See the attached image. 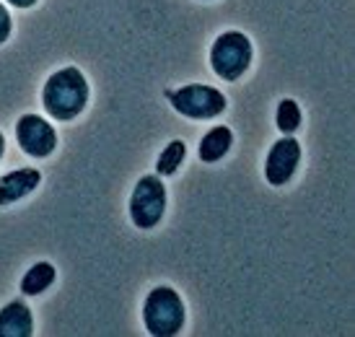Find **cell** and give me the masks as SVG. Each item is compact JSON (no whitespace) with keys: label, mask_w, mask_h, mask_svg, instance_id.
<instances>
[{"label":"cell","mask_w":355,"mask_h":337,"mask_svg":"<svg viewBox=\"0 0 355 337\" xmlns=\"http://www.w3.org/2000/svg\"><path fill=\"white\" fill-rule=\"evenodd\" d=\"M89 104V80L78 68L52 73L42 89V107L58 122H73Z\"/></svg>","instance_id":"obj_1"},{"label":"cell","mask_w":355,"mask_h":337,"mask_svg":"<svg viewBox=\"0 0 355 337\" xmlns=\"http://www.w3.org/2000/svg\"><path fill=\"white\" fill-rule=\"evenodd\" d=\"M143 325L153 337H174L184 327V304L174 288H153L143 304Z\"/></svg>","instance_id":"obj_2"},{"label":"cell","mask_w":355,"mask_h":337,"mask_svg":"<svg viewBox=\"0 0 355 337\" xmlns=\"http://www.w3.org/2000/svg\"><path fill=\"white\" fill-rule=\"evenodd\" d=\"M252 42L241 31H226L220 34L210 47V68L218 78L234 83L247 73L252 62Z\"/></svg>","instance_id":"obj_3"},{"label":"cell","mask_w":355,"mask_h":337,"mask_svg":"<svg viewBox=\"0 0 355 337\" xmlns=\"http://www.w3.org/2000/svg\"><path fill=\"white\" fill-rule=\"evenodd\" d=\"M164 210H166V187H164V182L156 174H146L132 189L130 218L138 228L148 231L164 218Z\"/></svg>","instance_id":"obj_4"},{"label":"cell","mask_w":355,"mask_h":337,"mask_svg":"<svg viewBox=\"0 0 355 337\" xmlns=\"http://www.w3.org/2000/svg\"><path fill=\"white\" fill-rule=\"evenodd\" d=\"M171 107L189 119H213L226 110V96L205 83H189L171 96Z\"/></svg>","instance_id":"obj_5"},{"label":"cell","mask_w":355,"mask_h":337,"mask_svg":"<svg viewBox=\"0 0 355 337\" xmlns=\"http://www.w3.org/2000/svg\"><path fill=\"white\" fill-rule=\"evenodd\" d=\"M16 140L21 150L31 159H47L52 150L58 148V132L40 114H24L16 122Z\"/></svg>","instance_id":"obj_6"},{"label":"cell","mask_w":355,"mask_h":337,"mask_svg":"<svg viewBox=\"0 0 355 337\" xmlns=\"http://www.w3.org/2000/svg\"><path fill=\"white\" fill-rule=\"evenodd\" d=\"M298 164H301V143L296 138H280L270 148L265 161V179L272 184V187H280V184H288L291 179L296 177Z\"/></svg>","instance_id":"obj_7"},{"label":"cell","mask_w":355,"mask_h":337,"mask_svg":"<svg viewBox=\"0 0 355 337\" xmlns=\"http://www.w3.org/2000/svg\"><path fill=\"white\" fill-rule=\"evenodd\" d=\"M42 182V174L40 168H16V171H10L6 177H0V208H6V205H13V202H19L24 200L26 195H31L34 189L40 187Z\"/></svg>","instance_id":"obj_8"},{"label":"cell","mask_w":355,"mask_h":337,"mask_svg":"<svg viewBox=\"0 0 355 337\" xmlns=\"http://www.w3.org/2000/svg\"><path fill=\"white\" fill-rule=\"evenodd\" d=\"M34 317L24 301H10L0 309V337H31Z\"/></svg>","instance_id":"obj_9"},{"label":"cell","mask_w":355,"mask_h":337,"mask_svg":"<svg viewBox=\"0 0 355 337\" xmlns=\"http://www.w3.org/2000/svg\"><path fill=\"white\" fill-rule=\"evenodd\" d=\"M231 143H234V132L226 125H218V128L207 130L205 138L200 140V159L205 161V164H216V161H220L228 153Z\"/></svg>","instance_id":"obj_10"},{"label":"cell","mask_w":355,"mask_h":337,"mask_svg":"<svg viewBox=\"0 0 355 337\" xmlns=\"http://www.w3.org/2000/svg\"><path fill=\"white\" fill-rule=\"evenodd\" d=\"M55 278H58V273H55L50 262H37L21 278V293L24 296H40V293H44L55 283Z\"/></svg>","instance_id":"obj_11"},{"label":"cell","mask_w":355,"mask_h":337,"mask_svg":"<svg viewBox=\"0 0 355 337\" xmlns=\"http://www.w3.org/2000/svg\"><path fill=\"white\" fill-rule=\"evenodd\" d=\"M184 156H187V146L182 140H171L166 148L161 150V156L156 161V171L161 177H171L177 174V168L184 164Z\"/></svg>","instance_id":"obj_12"},{"label":"cell","mask_w":355,"mask_h":337,"mask_svg":"<svg viewBox=\"0 0 355 337\" xmlns=\"http://www.w3.org/2000/svg\"><path fill=\"white\" fill-rule=\"evenodd\" d=\"M275 125L283 135H293L298 128H301V110L293 99H283L277 104L275 112Z\"/></svg>","instance_id":"obj_13"},{"label":"cell","mask_w":355,"mask_h":337,"mask_svg":"<svg viewBox=\"0 0 355 337\" xmlns=\"http://www.w3.org/2000/svg\"><path fill=\"white\" fill-rule=\"evenodd\" d=\"M10 31H13V21H10V13H8V8L0 3V44L8 40Z\"/></svg>","instance_id":"obj_14"},{"label":"cell","mask_w":355,"mask_h":337,"mask_svg":"<svg viewBox=\"0 0 355 337\" xmlns=\"http://www.w3.org/2000/svg\"><path fill=\"white\" fill-rule=\"evenodd\" d=\"M10 6H16V8H31V6H37V0H8Z\"/></svg>","instance_id":"obj_15"},{"label":"cell","mask_w":355,"mask_h":337,"mask_svg":"<svg viewBox=\"0 0 355 337\" xmlns=\"http://www.w3.org/2000/svg\"><path fill=\"white\" fill-rule=\"evenodd\" d=\"M3 153H6V138H3V132H0V159H3Z\"/></svg>","instance_id":"obj_16"}]
</instances>
